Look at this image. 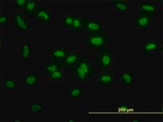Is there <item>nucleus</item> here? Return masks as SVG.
Masks as SVG:
<instances>
[{
	"label": "nucleus",
	"instance_id": "f257e3e1",
	"mask_svg": "<svg viewBox=\"0 0 163 122\" xmlns=\"http://www.w3.org/2000/svg\"><path fill=\"white\" fill-rule=\"evenodd\" d=\"M87 44L92 47H101L106 44V38L105 35L101 34H93L87 38Z\"/></svg>",
	"mask_w": 163,
	"mask_h": 122
},
{
	"label": "nucleus",
	"instance_id": "f03ea898",
	"mask_svg": "<svg viewBox=\"0 0 163 122\" xmlns=\"http://www.w3.org/2000/svg\"><path fill=\"white\" fill-rule=\"evenodd\" d=\"M84 28L92 33H99L102 30L101 24L97 20H87L84 23Z\"/></svg>",
	"mask_w": 163,
	"mask_h": 122
},
{
	"label": "nucleus",
	"instance_id": "7ed1b4c3",
	"mask_svg": "<svg viewBox=\"0 0 163 122\" xmlns=\"http://www.w3.org/2000/svg\"><path fill=\"white\" fill-rule=\"evenodd\" d=\"M151 21V18L145 13H141L139 14V17H137L136 21H135V26L138 28H145L147 27L149 22Z\"/></svg>",
	"mask_w": 163,
	"mask_h": 122
},
{
	"label": "nucleus",
	"instance_id": "20e7f679",
	"mask_svg": "<svg viewBox=\"0 0 163 122\" xmlns=\"http://www.w3.org/2000/svg\"><path fill=\"white\" fill-rule=\"evenodd\" d=\"M15 25H16L17 28L20 29V30H26L29 29V26L27 24V22L25 18L22 16L19 13L15 15Z\"/></svg>",
	"mask_w": 163,
	"mask_h": 122
},
{
	"label": "nucleus",
	"instance_id": "39448f33",
	"mask_svg": "<svg viewBox=\"0 0 163 122\" xmlns=\"http://www.w3.org/2000/svg\"><path fill=\"white\" fill-rule=\"evenodd\" d=\"M36 17L39 22H50L52 19L50 13L47 12V10H42V9L38 10L36 12Z\"/></svg>",
	"mask_w": 163,
	"mask_h": 122
},
{
	"label": "nucleus",
	"instance_id": "423d86ee",
	"mask_svg": "<svg viewBox=\"0 0 163 122\" xmlns=\"http://www.w3.org/2000/svg\"><path fill=\"white\" fill-rule=\"evenodd\" d=\"M99 61L102 67L106 69H108L112 62V56L109 54L103 53L99 57Z\"/></svg>",
	"mask_w": 163,
	"mask_h": 122
},
{
	"label": "nucleus",
	"instance_id": "0eeeda50",
	"mask_svg": "<svg viewBox=\"0 0 163 122\" xmlns=\"http://www.w3.org/2000/svg\"><path fill=\"white\" fill-rule=\"evenodd\" d=\"M140 7L141 10L144 12H154L157 10V7L155 4L149 3V2H141L140 3Z\"/></svg>",
	"mask_w": 163,
	"mask_h": 122
},
{
	"label": "nucleus",
	"instance_id": "6e6552de",
	"mask_svg": "<svg viewBox=\"0 0 163 122\" xmlns=\"http://www.w3.org/2000/svg\"><path fill=\"white\" fill-rule=\"evenodd\" d=\"M79 61V56L76 54L71 53L68 54L66 57L64 63L67 66H73Z\"/></svg>",
	"mask_w": 163,
	"mask_h": 122
},
{
	"label": "nucleus",
	"instance_id": "1a4fd4ad",
	"mask_svg": "<svg viewBox=\"0 0 163 122\" xmlns=\"http://www.w3.org/2000/svg\"><path fill=\"white\" fill-rule=\"evenodd\" d=\"M112 3L115 8L117 9L119 11H122V12L128 11V3L124 0H114Z\"/></svg>",
	"mask_w": 163,
	"mask_h": 122
},
{
	"label": "nucleus",
	"instance_id": "9d476101",
	"mask_svg": "<svg viewBox=\"0 0 163 122\" xmlns=\"http://www.w3.org/2000/svg\"><path fill=\"white\" fill-rule=\"evenodd\" d=\"M99 82L103 85H108L113 82V77L111 74H102L99 76Z\"/></svg>",
	"mask_w": 163,
	"mask_h": 122
},
{
	"label": "nucleus",
	"instance_id": "9b49d317",
	"mask_svg": "<svg viewBox=\"0 0 163 122\" xmlns=\"http://www.w3.org/2000/svg\"><path fill=\"white\" fill-rule=\"evenodd\" d=\"M52 56L55 57L56 59H58L60 61H63L64 62L66 59V51L63 50V49H58L55 50L53 52L51 53Z\"/></svg>",
	"mask_w": 163,
	"mask_h": 122
},
{
	"label": "nucleus",
	"instance_id": "f8f14e48",
	"mask_svg": "<svg viewBox=\"0 0 163 122\" xmlns=\"http://www.w3.org/2000/svg\"><path fill=\"white\" fill-rule=\"evenodd\" d=\"M47 76H48L50 78L51 80H53V81H59L63 79V73L60 69H58L55 72L49 73L47 74Z\"/></svg>",
	"mask_w": 163,
	"mask_h": 122
},
{
	"label": "nucleus",
	"instance_id": "ddd939ff",
	"mask_svg": "<svg viewBox=\"0 0 163 122\" xmlns=\"http://www.w3.org/2000/svg\"><path fill=\"white\" fill-rule=\"evenodd\" d=\"M37 76L35 75V74H28V75H26V77H25V83H26V85H28V86H33V85H34L36 83H37Z\"/></svg>",
	"mask_w": 163,
	"mask_h": 122
},
{
	"label": "nucleus",
	"instance_id": "4468645a",
	"mask_svg": "<svg viewBox=\"0 0 163 122\" xmlns=\"http://www.w3.org/2000/svg\"><path fill=\"white\" fill-rule=\"evenodd\" d=\"M36 5H37V3L35 1H33V0L27 1V3L25 6V11L29 14H32L36 10Z\"/></svg>",
	"mask_w": 163,
	"mask_h": 122
},
{
	"label": "nucleus",
	"instance_id": "2eb2a0df",
	"mask_svg": "<svg viewBox=\"0 0 163 122\" xmlns=\"http://www.w3.org/2000/svg\"><path fill=\"white\" fill-rule=\"evenodd\" d=\"M121 80L123 83L125 85H130L133 82V76L132 74L128 73V72H124V73L122 74L121 76Z\"/></svg>",
	"mask_w": 163,
	"mask_h": 122
},
{
	"label": "nucleus",
	"instance_id": "dca6fc26",
	"mask_svg": "<svg viewBox=\"0 0 163 122\" xmlns=\"http://www.w3.org/2000/svg\"><path fill=\"white\" fill-rule=\"evenodd\" d=\"M158 49V44L155 41L146 42L145 44V52H150V51H156Z\"/></svg>",
	"mask_w": 163,
	"mask_h": 122
},
{
	"label": "nucleus",
	"instance_id": "f3484780",
	"mask_svg": "<svg viewBox=\"0 0 163 122\" xmlns=\"http://www.w3.org/2000/svg\"><path fill=\"white\" fill-rule=\"evenodd\" d=\"M31 54V48L28 44H24L21 49V57L23 59H28Z\"/></svg>",
	"mask_w": 163,
	"mask_h": 122
},
{
	"label": "nucleus",
	"instance_id": "a211bd4d",
	"mask_svg": "<svg viewBox=\"0 0 163 122\" xmlns=\"http://www.w3.org/2000/svg\"><path fill=\"white\" fill-rule=\"evenodd\" d=\"M77 67H80V68L82 70V71L85 72L87 75H89L90 73V64H88L87 62L81 61V62H80V63L78 64Z\"/></svg>",
	"mask_w": 163,
	"mask_h": 122
},
{
	"label": "nucleus",
	"instance_id": "6ab92c4d",
	"mask_svg": "<svg viewBox=\"0 0 163 122\" xmlns=\"http://www.w3.org/2000/svg\"><path fill=\"white\" fill-rule=\"evenodd\" d=\"M75 74H76V77H77V78L80 80H86V78H87V74H86L85 72H84L79 67L75 68Z\"/></svg>",
	"mask_w": 163,
	"mask_h": 122
},
{
	"label": "nucleus",
	"instance_id": "aec40b11",
	"mask_svg": "<svg viewBox=\"0 0 163 122\" xmlns=\"http://www.w3.org/2000/svg\"><path fill=\"white\" fill-rule=\"evenodd\" d=\"M4 87L7 89L13 90L17 87V83L13 80H6L4 81Z\"/></svg>",
	"mask_w": 163,
	"mask_h": 122
},
{
	"label": "nucleus",
	"instance_id": "412c9836",
	"mask_svg": "<svg viewBox=\"0 0 163 122\" xmlns=\"http://www.w3.org/2000/svg\"><path fill=\"white\" fill-rule=\"evenodd\" d=\"M74 20V17L73 15H69V16L66 17L63 20V23H64V26L67 28H70V27H72V24H73V22Z\"/></svg>",
	"mask_w": 163,
	"mask_h": 122
},
{
	"label": "nucleus",
	"instance_id": "4be33fe9",
	"mask_svg": "<svg viewBox=\"0 0 163 122\" xmlns=\"http://www.w3.org/2000/svg\"><path fill=\"white\" fill-rule=\"evenodd\" d=\"M30 110L33 114H37L42 110V106L39 103H32L30 105Z\"/></svg>",
	"mask_w": 163,
	"mask_h": 122
},
{
	"label": "nucleus",
	"instance_id": "5701e85b",
	"mask_svg": "<svg viewBox=\"0 0 163 122\" xmlns=\"http://www.w3.org/2000/svg\"><path fill=\"white\" fill-rule=\"evenodd\" d=\"M83 22L82 21V20L80 18H79L77 17H74V20L73 22V24H72V28L75 30H80L82 28V26Z\"/></svg>",
	"mask_w": 163,
	"mask_h": 122
},
{
	"label": "nucleus",
	"instance_id": "b1692460",
	"mask_svg": "<svg viewBox=\"0 0 163 122\" xmlns=\"http://www.w3.org/2000/svg\"><path fill=\"white\" fill-rule=\"evenodd\" d=\"M58 67H59V66L56 63H47L46 66V71L48 73H51V72H55L59 69Z\"/></svg>",
	"mask_w": 163,
	"mask_h": 122
},
{
	"label": "nucleus",
	"instance_id": "393cba45",
	"mask_svg": "<svg viewBox=\"0 0 163 122\" xmlns=\"http://www.w3.org/2000/svg\"><path fill=\"white\" fill-rule=\"evenodd\" d=\"M82 94V90L80 89V88L79 87H73L72 89L70 90L69 92V95L70 96H71L72 98H78L79 96H80V95Z\"/></svg>",
	"mask_w": 163,
	"mask_h": 122
},
{
	"label": "nucleus",
	"instance_id": "a878e982",
	"mask_svg": "<svg viewBox=\"0 0 163 122\" xmlns=\"http://www.w3.org/2000/svg\"><path fill=\"white\" fill-rule=\"evenodd\" d=\"M26 3H27L26 0H16V1H15V4H16V6L18 7H25Z\"/></svg>",
	"mask_w": 163,
	"mask_h": 122
},
{
	"label": "nucleus",
	"instance_id": "bb28decb",
	"mask_svg": "<svg viewBox=\"0 0 163 122\" xmlns=\"http://www.w3.org/2000/svg\"><path fill=\"white\" fill-rule=\"evenodd\" d=\"M8 21V17L5 16V15H2V16L0 17V23H1L2 25L7 23Z\"/></svg>",
	"mask_w": 163,
	"mask_h": 122
},
{
	"label": "nucleus",
	"instance_id": "cd10ccee",
	"mask_svg": "<svg viewBox=\"0 0 163 122\" xmlns=\"http://www.w3.org/2000/svg\"><path fill=\"white\" fill-rule=\"evenodd\" d=\"M68 121H72V122H74L75 121H74V119H72V118H69V120H68Z\"/></svg>",
	"mask_w": 163,
	"mask_h": 122
},
{
	"label": "nucleus",
	"instance_id": "c85d7f7f",
	"mask_svg": "<svg viewBox=\"0 0 163 122\" xmlns=\"http://www.w3.org/2000/svg\"><path fill=\"white\" fill-rule=\"evenodd\" d=\"M17 121H19V122H21V120L19 119H15L14 120V122H17Z\"/></svg>",
	"mask_w": 163,
	"mask_h": 122
},
{
	"label": "nucleus",
	"instance_id": "c756f323",
	"mask_svg": "<svg viewBox=\"0 0 163 122\" xmlns=\"http://www.w3.org/2000/svg\"><path fill=\"white\" fill-rule=\"evenodd\" d=\"M133 121H138V122H139V121H140L138 120V119H133Z\"/></svg>",
	"mask_w": 163,
	"mask_h": 122
}]
</instances>
